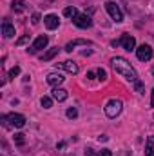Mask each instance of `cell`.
I'll return each mask as SVG.
<instances>
[{
  "instance_id": "6da1fadb",
  "label": "cell",
  "mask_w": 154,
  "mask_h": 156,
  "mask_svg": "<svg viewBox=\"0 0 154 156\" xmlns=\"http://www.w3.org/2000/svg\"><path fill=\"white\" fill-rule=\"evenodd\" d=\"M111 66H113V69H114L118 75H121L125 80H129L131 83H136V82L140 80L136 69H134V67L131 66V62L125 60L123 56H114V58H111Z\"/></svg>"
},
{
  "instance_id": "7a4b0ae2",
  "label": "cell",
  "mask_w": 154,
  "mask_h": 156,
  "mask_svg": "<svg viewBox=\"0 0 154 156\" xmlns=\"http://www.w3.org/2000/svg\"><path fill=\"white\" fill-rule=\"evenodd\" d=\"M121 109H123V104H121V100H109L107 104H105V115L109 118H116L120 113H121Z\"/></svg>"
},
{
  "instance_id": "3957f363",
  "label": "cell",
  "mask_w": 154,
  "mask_h": 156,
  "mask_svg": "<svg viewBox=\"0 0 154 156\" xmlns=\"http://www.w3.org/2000/svg\"><path fill=\"white\" fill-rule=\"evenodd\" d=\"M105 9H107V13L111 15V18L114 20V22H123V13H121V9H120V5L113 2V0H109V2H105Z\"/></svg>"
},
{
  "instance_id": "277c9868",
  "label": "cell",
  "mask_w": 154,
  "mask_h": 156,
  "mask_svg": "<svg viewBox=\"0 0 154 156\" xmlns=\"http://www.w3.org/2000/svg\"><path fill=\"white\" fill-rule=\"evenodd\" d=\"M73 22H75V26L80 27V29H87V27L93 26V20H91V16L87 13H78L76 16L73 18Z\"/></svg>"
},
{
  "instance_id": "5b68a950",
  "label": "cell",
  "mask_w": 154,
  "mask_h": 156,
  "mask_svg": "<svg viewBox=\"0 0 154 156\" xmlns=\"http://www.w3.org/2000/svg\"><path fill=\"white\" fill-rule=\"evenodd\" d=\"M136 56H138V60H142V62H149V60L152 58V47L147 45V44L140 45V47L136 49Z\"/></svg>"
},
{
  "instance_id": "8992f818",
  "label": "cell",
  "mask_w": 154,
  "mask_h": 156,
  "mask_svg": "<svg viewBox=\"0 0 154 156\" xmlns=\"http://www.w3.org/2000/svg\"><path fill=\"white\" fill-rule=\"evenodd\" d=\"M47 44H49V38H47L45 35H40V37H37V40L33 42V45H31V47H27V53L35 55V53H38L40 49H44Z\"/></svg>"
},
{
  "instance_id": "52a82bcc",
  "label": "cell",
  "mask_w": 154,
  "mask_h": 156,
  "mask_svg": "<svg viewBox=\"0 0 154 156\" xmlns=\"http://www.w3.org/2000/svg\"><path fill=\"white\" fill-rule=\"evenodd\" d=\"M120 45H121L125 51H134V47H136V38L131 37L129 33H123L121 38H120Z\"/></svg>"
},
{
  "instance_id": "ba28073f",
  "label": "cell",
  "mask_w": 154,
  "mask_h": 156,
  "mask_svg": "<svg viewBox=\"0 0 154 156\" xmlns=\"http://www.w3.org/2000/svg\"><path fill=\"white\" fill-rule=\"evenodd\" d=\"M64 69V71H67V73H71V75H76L78 71V64L76 62H73V60H65V62H62V64H56V69Z\"/></svg>"
},
{
  "instance_id": "9c48e42d",
  "label": "cell",
  "mask_w": 154,
  "mask_h": 156,
  "mask_svg": "<svg viewBox=\"0 0 154 156\" xmlns=\"http://www.w3.org/2000/svg\"><path fill=\"white\" fill-rule=\"evenodd\" d=\"M7 120L11 122L13 127H24V125H26V116H24V115H18V113L7 115Z\"/></svg>"
},
{
  "instance_id": "30bf717a",
  "label": "cell",
  "mask_w": 154,
  "mask_h": 156,
  "mask_svg": "<svg viewBox=\"0 0 154 156\" xmlns=\"http://www.w3.org/2000/svg\"><path fill=\"white\" fill-rule=\"evenodd\" d=\"M64 80H65V78H64V75H60V73H49V75H47V83L53 85V87L62 85Z\"/></svg>"
},
{
  "instance_id": "8fae6325",
  "label": "cell",
  "mask_w": 154,
  "mask_h": 156,
  "mask_svg": "<svg viewBox=\"0 0 154 156\" xmlns=\"http://www.w3.org/2000/svg\"><path fill=\"white\" fill-rule=\"evenodd\" d=\"M44 24H45V27H47L49 31H53V29H56V27L60 26V20H58L56 15H47V16L44 18Z\"/></svg>"
},
{
  "instance_id": "7c38bea8",
  "label": "cell",
  "mask_w": 154,
  "mask_h": 156,
  "mask_svg": "<svg viewBox=\"0 0 154 156\" xmlns=\"http://www.w3.org/2000/svg\"><path fill=\"white\" fill-rule=\"evenodd\" d=\"M51 96H53L56 102H65L67 96H69V93H67L65 89H62V87H54V89L51 91Z\"/></svg>"
},
{
  "instance_id": "4fadbf2b",
  "label": "cell",
  "mask_w": 154,
  "mask_h": 156,
  "mask_svg": "<svg viewBox=\"0 0 154 156\" xmlns=\"http://www.w3.org/2000/svg\"><path fill=\"white\" fill-rule=\"evenodd\" d=\"M2 35H4L5 38H11V37H15V27L11 26L9 18H4V22H2Z\"/></svg>"
},
{
  "instance_id": "5bb4252c",
  "label": "cell",
  "mask_w": 154,
  "mask_h": 156,
  "mask_svg": "<svg viewBox=\"0 0 154 156\" xmlns=\"http://www.w3.org/2000/svg\"><path fill=\"white\" fill-rule=\"evenodd\" d=\"M76 45H93V42H89V40H83V38H78V40H73V42H69L67 45H65V51L67 53H71Z\"/></svg>"
},
{
  "instance_id": "9a60e30c",
  "label": "cell",
  "mask_w": 154,
  "mask_h": 156,
  "mask_svg": "<svg viewBox=\"0 0 154 156\" xmlns=\"http://www.w3.org/2000/svg\"><path fill=\"white\" fill-rule=\"evenodd\" d=\"M58 51H60L58 47H51V49H49L47 53H44V55L40 56V60H44V62H49V60H53V58H54V56L58 55Z\"/></svg>"
},
{
  "instance_id": "2e32d148",
  "label": "cell",
  "mask_w": 154,
  "mask_h": 156,
  "mask_svg": "<svg viewBox=\"0 0 154 156\" xmlns=\"http://www.w3.org/2000/svg\"><path fill=\"white\" fill-rule=\"evenodd\" d=\"M11 9H13L15 13H22V11H26V2H22V0H13Z\"/></svg>"
},
{
  "instance_id": "e0dca14e",
  "label": "cell",
  "mask_w": 154,
  "mask_h": 156,
  "mask_svg": "<svg viewBox=\"0 0 154 156\" xmlns=\"http://www.w3.org/2000/svg\"><path fill=\"white\" fill-rule=\"evenodd\" d=\"M145 154H147V156H154V136H149V138H147Z\"/></svg>"
},
{
  "instance_id": "ac0fdd59",
  "label": "cell",
  "mask_w": 154,
  "mask_h": 156,
  "mask_svg": "<svg viewBox=\"0 0 154 156\" xmlns=\"http://www.w3.org/2000/svg\"><path fill=\"white\" fill-rule=\"evenodd\" d=\"M64 15H65V16H69V18H75V16L78 15V11H76V7H75V5H69V7H65V9H64Z\"/></svg>"
},
{
  "instance_id": "d6986e66",
  "label": "cell",
  "mask_w": 154,
  "mask_h": 156,
  "mask_svg": "<svg viewBox=\"0 0 154 156\" xmlns=\"http://www.w3.org/2000/svg\"><path fill=\"white\" fill-rule=\"evenodd\" d=\"M40 104H42V107H44V109H49V107L53 105V100H51L49 96H42V100H40Z\"/></svg>"
},
{
  "instance_id": "ffe728a7",
  "label": "cell",
  "mask_w": 154,
  "mask_h": 156,
  "mask_svg": "<svg viewBox=\"0 0 154 156\" xmlns=\"http://www.w3.org/2000/svg\"><path fill=\"white\" fill-rule=\"evenodd\" d=\"M15 144H16V145H24V144H26V134H22V133L15 134Z\"/></svg>"
},
{
  "instance_id": "44dd1931",
  "label": "cell",
  "mask_w": 154,
  "mask_h": 156,
  "mask_svg": "<svg viewBox=\"0 0 154 156\" xmlns=\"http://www.w3.org/2000/svg\"><path fill=\"white\" fill-rule=\"evenodd\" d=\"M65 115H67V118H71V120H75V118L78 116V111H76V107H69Z\"/></svg>"
},
{
  "instance_id": "7402d4cb",
  "label": "cell",
  "mask_w": 154,
  "mask_h": 156,
  "mask_svg": "<svg viewBox=\"0 0 154 156\" xmlns=\"http://www.w3.org/2000/svg\"><path fill=\"white\" fill-rule=\"evenodd\" d=\"M18 75H20V67H18V66H15V67H13V69L9 71V78L13 80V78H15V76H18Z\"/></svg>"
},
{
  "instance_id": "603a6c76",
  "label": "cell",
  "mask_w": 154,
  "mask_h": 156,
  "mask_svg": "<svg viewBox=\"0 0 154 156\" xmlns=\"http://www.w3.org/2000/svg\"><path fill=\"white\" fill-rule=\"evenodd\" d=\"M96 75H98V78H100V80H107V73H105V69H102V67L96 71Z\"/></svg>"
},
{
  "instance_id": "cb8c5ba5",
  "label": "cell",
  "mask_w": 154,
  "mask_h": 156,
  "mask_svg": "<svg viewBox=\"0 0 154 156\" xmlns=\"http://www.w3.org/2000/svg\"><path fill=\"white\" fill-rule=\"evenodd\" d=\"M134 87H136V91H138L140 94H143V83H142V80H138V82L134 83Z\"/></svg>"
},
{
  "instance_id": "d4e9b609",
  "label": "cell",
  "mask_w": 154,
  "mask_h": 156,
  "mask_svg": "<svg viewBox=\"0 0 154 156\" xmlns=\"http://www.w3.org/2000/svg\"><path fill=\"white\" fill-rule=\"evenodd\" d=\"M98 156H113V153H111V149H102Z\"/></svg>"
},
{
  "instance_id": "484cf974",
  "label": "cell",
  "mask_w": 154,
  "mask_h": 156,
  "mask_svg": "<svg viewBox=\"0 0 154 156\" xmlns=\"http://www.w3.org/2000/svg\"><path fill=\"white\" fill-rule=\"evenodd\" d=\"M31 22H33V26H37V24L40 22V15H38V13H35V15H33V18H31Z\"/></svg>"
},
{
  "instance_id": "4316f807",
  "label": "cell",
  "mask_w": 154,
  "mask_h": 156,
  "mask_svg": "<svg viewBox=\"0 0 154 156\" xmlns=\"http://www.w3.org/2000/svg\"><path fill=\"white\" fill-rule=\"evenodd\" d=\"M29 40V35H26V37H22L20 40H16V45H22V44H26Z\"/></svg>"
},
{
  "instance_id": "83f0119b",
  "label": "cell",
  "mask_w": 154,
  "mask_h": 156,
  "mask_svg": "<svg viewBox=\"0 0 154 156\" xmlns=\"http://www.w3.org/2000/svg\"><path fill=\"white\" fill-rule=\"evenodd\" d=\"M85 156H96V154H94L93 149H85Z\"/></svg>"
},
{
  "instance_id": "f1b7e54d",
  "label": "cell",
  "mask_w": 154,
  "mask_h": 156,
  "mask_svg": "<svg viewBox=\"0 0 154 156\" xmlns=\"http://www.w3.org/2000/svg\"><path fill=\"white\" fill-rule=\"evenodd\" d=\"M98 140H100V142H107V136H105V134H102V136H98Z\"/></svg>"
},
{
  "instance_id": "f546056e",
  "label": "cell",
  "mask_w": 154,
  "mask_h": 156,
  "mask_svg": "<svg viewBox=\"0 0 154 156\" xmlns=\"http://www.w3.org/2000/svg\"><path fill=\"white\" fill-rule=\"evenodd\" d=\"M151 96H152V98H151V105L154 107V89H152V93H151Z\"/></svg>"
},
{
  "instance_id": "4dcf8cb0",
  "label": "cell",
  "mask_w": 154,
  "mask_h": 156,
  "mask_svg": "<svg viewBox=\"0 0 154 156\" xmlns=\"http://www.w3.org/2000/svg\"><path fill=\"white\" fill-rule=\"evenodd\" d=\"M152 75H154V69H152Z\"/></svg>"
}]
</instances>
